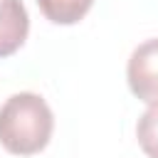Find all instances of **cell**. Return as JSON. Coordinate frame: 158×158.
Segmentation results:
<instances>
[{"label":"cell","mask_w":158,"mask_h":158,"mask_svg":"<svg viewBox=\"0 0 158 158\" xmlns=\"http://www.w3.org/2000/svg\"><path fill=\"white\" fill-rule=\"evenodd\" d=\"M30 32V15L22 0H0V59L22 47Z\"/></svg>","instance_id":"cell-3"},{"label":"cell","mask_w":158,"mask_h":158,"mask_svg":"<svg viewBox=\"0 0 158 158\" xmlns=\"http://www.w3.org/2000/svg\"><path fill=\"white\" fill-rule=\"evenodd\" d=\"M126 79L131 91L146 101V104H158V37L141 42L126 67Z\"/></svg>","instance_id":"cell-2"},{"label":"cell","mask_w":158,"mask_h":158,"mask_svg":"<svg viewBox=\"0 0 158 158\" xmlns=\"http://www.w3.org/2000/svg\"><path fill=\"white\" fill-rule=\"evenodd\" d=\"M136 136H138L143 153L148 158H158V104H151L141 114L136 123Z\"/></svg>","instance_id":"cell-5"},{"label":"cell","mask_w":158,"mask_h":158,"mask_svg":"<svg viewBox=\"0 0 158 158\" xmlns=\"http://www.w3.org/2000/svg\"><path fill=\"white\" fill-rule=\"evenodd\" d=\"M94 0H37L40 10L44 12L47 20L57 22V25H74L79 22Z\"/></svg>","instance_id":"cell-4"},{"label":"cell","mask_w":158,"mask_h":158,"mask_svg":"<svg viewBox=\"0 0 158 158\" xmlns=\"http://www.w3.org/2000/svg\"><path fill=\"white\" fill-rule=\"evenodd\" d=\"M54 131V116L40 94L20 91L0 106V146L15 156L40 153Z\"/></svg>","instance_id":"cell-1"}]
</instances>
